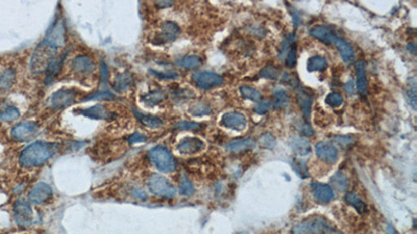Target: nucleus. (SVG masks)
Instances as JSON below:
<instances>
[{
	"label": "nucleus",
	"mask_w": 417,
	"mask_h": 234,
	"mask_svg": "<svg viewBox=\"0 0 417 234\" xmlns=\"http://www.w3.org/2000/svg\"><path fill=\"white\" fill-rule=\"evenodd\" d=\"M57 151V145L46 142L33 143L22 151L19 162L24 168L39 167L46 163L47 160Z\"/></svg>",
	"instance_id": "obj_1"
},
{
	"label": "nucleus",
	"mask_w": 417,
	"mask_h": 234,
	"mask_svg": "<svg viewBox=\"0 0 417 234\" xmlns=\"http://www.w3.org/2000/svg\"><path fill=\"white\" fill-rule=\"evenodd\" d=\"M56 58V48L43 41L36 48L31 61V71L35 74H41L48 71Z\"/></svg>",
	"instance_id": "obj_2"
},
{
	"label": "nucleus",
	"mask_w": 417,
	"mask_h": 234,
	"mask_svg": "<svg viewBox=\"0 0 417 234\" xmlns=\"http://www.w3.org/2000/svg\"><path fill=\"white\" fill-rule=\"evenodd\" d=\"M148 157L154 166L163 173H171L175 170V160L171 152L164 146H156L151 149Z\"/></svg>",
	"instance_id": "obj_3"
},
{
	"label": "nucleus",
	"mask_w": 417,
	"mask_h": 234,
	"mask_svg": "<svg viewBox=\"0 0 417 234\" xmlns=\"http://www.w3.org/2000/svg\"><path fill=\"white\" fill-rule=\"evenodd\" d=\"M331 230L330 226L322 218H308L299 224H296L291 234H325Z\"/></svg>",
	"instance_id": "obj_4"
},
{
	"label": "nucleus",
	"mask_w": 417,
	"mask_h": 234,
	"mask_svg": "<svg viewBox=\"0 0 417 234\" xmlns=\"http://www.w3.org/2000/svg\"><path fill=\"white\" fill-rule=\"evenodd\" d=\"M150 192L161 198H173L176 194L175 187L165 177L154 175L147 182Z\"/></svg>",
	"instance_id": "obj_5"
},
{
	"label": "nucleus",
	"mask_w": 417,
	"mask_h": 234,
	"mask_svg": "<svg viewBox=\"0 0 417 234\" xmlns=\"http://www.w3.org/2000/svg\"><path fill=\"white\" fill-rule=\"evenodd\" d=\"M14 218L21 228H28L33 223V211L29 203L23 199H18L14 204Z\"/></svg>",
	"instance_id": "obj_6"
},
{
	"label": "nucleus",
	"mask_w": 417,
	"mask_h": 234,
	"mask_svg": "<svg viewBox=\"0 0 417 234\" xmlns=\"http://www.w3.org/2000/svg\"><path fill=\"white\" fill-rule=\"evenodd\" d=\"M193 81L195 84L203 90H211L213 87H217L223 83V78L217 73L208 72V71H201L195 73L192 76Z\"/></svg>",
	"instance_id": "obj_7"
},
{
	"label": "nucleus",
	"mask_w": 417,
	"mask_h": 234,
	"mask_svg": "<svg viewBox=\"0 0 417 234\" xmlns=\"http://www.w3.org/2000/svg\"><path fill=\"white\" fill-rule=\"evenodd\" d=\"M45 41L54 48L64 46L65 44V24L62 19H57L50 27Z\"/></svg>",
	"instance_id": "obj_8"
},
{
	"label": "nucleus",
	"mask_w": 417,
	"mask_h": 234,
	"mask_svg": "<svg viewBox=\"0 0 417 234\" xmlns=\"http://www.w3.org/2000/svg\"><path fill=\"white\" fill-rule=\"evenodd\" d=\"M77 93L71 89H62L57 91L56 93L52 94L49 99V103L52 108L62 109L64 107L69 106L76 100Z\"/></svg>",
	"instance_id": "obj_9"
},
{
	"label": "nucleus",
	"mask_w": 417,
	"mask_h": 234,
	"mask_svg": "<svg viewBox=\"0 0 417 234\" xmlns=\"http://www.w3.org/2000/svg\"><path fill=\"white\" fill-rule=\"evenodd\" d=\"M39 129V125L34 121H25L14 126L11 131V135L16 141H26L31 137L35 136Z\"/></svg>",
	"instance_id": "obj_10"
},
{
	"label": "nucleus",
	"mask_w": 417,
	"mask_h": 234,
	"mask_svg": "<svg viewBox=\"0 0 417 234\" xmlns=\"http://www.w3.org/2000/svg\"><path fill=\"white\" fill-rule=\"evenodd\" d=\"M181 29L172 21H165L161 25V32L155 37V44H165L175 40Z\"/></svg>",
	"instance_id": "obj_11"
},
{
	"label": "nucleus",
	"mask_w": 417,
	"mask_h": 234,
	"mask_svg": "<svg viewBox=\"0 0 417 234\" xmlns=\"http://www.w3.org/2000/svg\"><path fill=\"white\" fill-rule=\"evenodd\" d=\"M315 152L320 159L329 164H335L339 157L337 148L335 147L334 144L330 142H319L318 144H316Z\"/></svg>",
	"instance_id": "obj_12"
},
{
	"label": "nucleus",
	"mask_w": 417,
	"mask_h": 234,
	"mask_svg": "<svg viewBox=\"0 0 417 234\" xmlns=\"http://www.w3.org/2000/svg\"><path fill=\"white\" fill-rule=\"evenodd\" d=\"M52 196L51 187L44 182L37 183L29 192L28 199L34 204H42L45 203L47 200L50 199Z\"/></svg>",
	"instance_id": "obj_13"
},
{
	"label": "nucleus",
	"mask_w": 417,
	"mask_h": 234,
	"mask_svg": "<svg viewBox=\"0 0 417 234\" xmlns=\"http://www.w3.org/2000/svg\"><path fill=\"white\" fill-rule=\"evenodd\" d=\"M220 123L222 126H225L227 128L235 130H243L247 125V120L245 118V115L240 112L230 111L222 115Z\"/></svg>",
	"instance_id": "obj_14"
},
{
	"label": "nucleus",
	"mask_w": 417,
	"mask_h": 234,
	"mask_svg": "<svg viewBox=\"0 0 417 234\" xmlns=\"http://www.w3.org/2000/svg\"><path fill=\"white\" fill-rule=\"evenodd\" d=\"M312 193L314 198L320 203H329L335 198L334 189L331 185L320 182H312Z\"/></svg>",
	"instance_id": "obj_15"
},
{
	"label": "nucleus",
	"mask_w": 417,
	"mask_h": 234,
	"mask_svg": "<svg viewBox=\"0 0 417 234\" xmlns=\"http://www.w3.org/2000/svg\"><path fill=\"white\" fill-rule=\"evenodd\" d=\"M310 35L325 44L333 43L337 35L334 32V28L325 25H315L310 29Z\"/></svg>",
	"instance_id": "obj_16"
},
{
	"label": "nucleus",
	"mask_w": 417,
	"mask_h": 234,
	"mask_svg": "<svg viewBox=\"0 0 417 234\" xmlns=\"http://www.w3.org/2000/svg\"><path fill=\"white\" fill-rule=\"evenodd\" d=\"M204 148V143L198 138H186L177 145V150L184 154H194Z\"/></svg>",
	"instance_id": "obj_17"
},
{
	"label": "nucleus",
	"mask_w": 417,
	"mask_h": 234,
	"mask_svg": "<svg viewBox=\"0 0 417 234\" xmlns=\"http://www.w3.org/2000/svg\"><path fill=\"white\" fill-rule=\"evenodd\" d=\"M71 68L79 74H89L95 69V65L88 55H79L72 61Z\"/></svg>",
	"instance_id": "obj_18"
},
{
	"label": "nucleus",
	"mask_w": 417,
	"mask_h": 234,
	"mask_svg": "<svg viewBox=\"0 0 417 234\" xmlns=\"http://www.w3.org/2000/svg\"><path fill=\"white\" fill-rule=\"evenodd\" d=\"M357 75V90L359 94L364 96L367 93V79H366V64L364 61H357L355 64Z\"/></svg>",
	"instance_id": "obj_19"
},
{
	"label": "nucleus",
	"mask_w": 417,
	"mask_h": 234,
	"mask_svg": "<svg viewBox=\"0 0 417 234\" xmlns=\"http://www.w3.org/2000/svg\"><path fill=\"white\" fill-rule=\"evenodd\" d=\"M332 44H334V45L337 47V49H338V51H339V53L342 57V60H343L345 63L350 64L354 61L355 52H354L353 47L350 45V43L348 41H345L344 39H342V38L336 37Z\"/></svg>",
	"instance_id": "obj_20"
},
{
	"label": "nucleus",
	"mask_w": 417,
	"mask_h": 234,
	"mask_svg": "<svg viewBox=\"0 0 417 234\" xmlns=\"http://www.w3.org/2000/svg\"><path fill=\"white\" fill-rule=\"evenodd\" d=\"M81 114L87 116V118H92V119H110L114 115L113 112H111L107 107L103 105H95L90 108H86L80 111Z\"/></svg>",
	"instance_id": "obj_21"
},
{
	"label": "nucleus",
	"mask_w": 417,
	"mask_h": 234,
	"mask_svg": "<svg viewBox=\"0 0 417 234\" xmlns=\"http://www.w3.org/2000/svg\"><path fill=\"white\" fill-rule=\"evenodd\" d=\"M290 147L295 154L300 155V156H306L310 154L312 150L310 142L303 137L292 138L290 140Z\"/></svg>",
	"instance_id": "obj_22"
},
{
	"label": "nucleus",
	"mask_w": 417,
	"mask_h": 234,
	"mask_svg": "<svg viewBox=\"0 0 417 234\" xmlns=\"http://www.w3.org/2000/svg\"><path fill=\"white\" fill-rule=\"evenodd\" d=\"M255 141L252 139H244V140H237L229 143L226 148L228 151L232 153H241L247 150H250L255 147Z\"/></svg>",
	"instance_id": "obj_23"
},
{
	"label": "nucleus",
	"mask_w": 417,
	"mask_h": 234,
	"mask_svg": "<svg viewBox=\"0 0 417 234\" xmlns=\"http://www.w3.org/2000/svg\"><path fill=\"white\" fill-rule=\"evenodd\" d=\"M297 101H299V104L303 110V113L305 115V119L308 120L310 113H311V107L313 103V96L306 90L301 89L297 92Z\"/></svg>",
	"instance_id": "obj_24"
},
{
	"label": "nucleus",
	"mask_w": 417,
	"mask_h": 234,
	"mask_svg": "<svg viewBox=\"0 0 417 234\" xmlns=\"http://www.w3.org/2000/svg\"><path fill=\"white\" fill-rule=\"evenodd\" d=\"M132 84V77L129 73H122V74L118 75L114 82H113V89L117 93H122L126 91L128 87Z\"/></svg>",
	"instance_id": "obj_25"
},
{
	"label": "nucleus",
	"mask_w": 417,
	"mask_h": 234,
	"mask_svg": "<svg viewBox=\"0 0 417 234\" xmlns=\"http://www.w3.org/2000/svg\"><path fill=\"white\" fill-rule=\"evenodd\" d=\"M15 71L13 69H8L2 73L0 75V95L5 94L15 81Z\"/></svg>",
	"instance_id": "obj_26"
},
{
	"label": "nucleus",
	"mask_w": 417,
	"mask_h": 234,
	"mask_svg": "<svg viewBox=\"0 0 417 234\" xmlns=\"http://www.w3.org/2000/svg\"><path fill=\"white\" fill-rule=\"evenodd\" d=\"M19 110L9 104H0V119L10 122L19 118Z\"/></svg>",
	"instance_id": "obj_27"
},
{
	"label": "nucleus",
	"mask_w": 417,
	"mask_h": 234,
	"mask_svg": "<svg viewBox=\"0 0 417 234\" xmlns=\"http://www.w3.org/2000/svg\"><path fill=\"white\" fill-rule=\"evenodd\" d=\"M296 44V37L295 35L292 34H288L284 40H283L282 44H281V47H280V51H279V57L281 58V61H285V58L289 52V50L291 49V47Z\"/></svg>",
	"instance_id": "obj_28"
},
{
	"label": "nucleus",
	"mask_w": 417,
	"mask_h": 234,
	"mask_svg": "<svg viewBox=\"0 0 417 234\" xmlns=\"http://www.w3.org/2000/svg\"><path fill=\"white\" fill-rule=\"evenodd\" d=\"M327 67V62L323 56L320 55H314L309 58L308 64H307V68L309 72H320L325 70Z\"/></svg>",
	"instance_id": "obj_29"
},
{
	"label": "nucleus",
	"mask_w": 417,
	"mask_h": 234,
	"mask_svg": "<svg viewBox=\"0 0 417 234\" xmlns=\"http://www.w3.org/2000/svg\"><path fill=\"white\" fill-rule=\"evenodd\" d=\"M345 201H346V203L349 204V205L353 206L359 213L366 212V210H367L366 204L362 201V199H360L358 196L355 195L354 193H349L345 196Z\"/></svg>",
	"instance_id": "obj_30"
},
{
	"label": "nucleus",
	"mask_w": 417,
	"mask_h": 234,
	"mask_svg": "<svg viewBox=\"0 0 417 234\" xmlns=\"http://www.w3.org/2000/svg\"><path fill=\"white\" fill-rule=\"evenodd\" d=\"M135 114L137 115V118L140 120V122L147 126V127H152V128H156V127H160L163 124V121L157 116L154 115H150V114H144L142 112H138L137 110H133Z\"/></svg>",
	"instance_id": "obj_31"
},
{
	"label": "nucleus",
	"mask_w": 417,
	"mask_h": 234,
	"mask_svg": "<svg viewBox=\"0 0 417 234\" xmlns=\"http://www.w3.org/2000/svg\"><path fill=\"white\" fill-rule=\"evenodd\" d=\"M332 184L339 192H345L349 187V180L344 173L337 172L331 179Z\"/></svg>",
	"instance_id": "obj_32"
},
{
	"label": "nucleus",
	"mask_w": 417,
	"mask_h": 234,
	"mask_svg": "<svg viewBox=\"0 0 417 234\" xmlns=\"http://www.w3.org/2000/svg\"><path fill=\"white\" fill-rule=\"evenodd\" d=\"M201 64H202L201 58L197 55L185 56L180 62H178V65L185 69H195V68L200 67Z\"/></svg>",
	"instance_id": "obj_33"
},
{
	"label": "nucleus",
	"mask_w": 417,
	"mask_h": 234,
	"mask_svg": "<svg viewBox=\"0 0 417 234\" xmlns=\"http://www.w3.org/2000/svg\"><path fill=\"white\" fill-rule=\"evenodd\" d=\"M240 93L241 95L250 101H254V102H260L262 99V95L260 93V91H258L255 87H251V86H241L240 87Z\"/></svg>",
	"instance_id": "obj_34"
},
{
	"label": "nucleus",
	"mask_w": 417,
	"mask_h": 234,
	"mask_svg": "<svg viewBox=\"0 0 417 234\" xmlns=\"http://www.w3.org/2000/svg\"><path fill=\"white\" fill-rule=\"evenodd\" d=\"M164 99H165V94H164L162 91H155L152 93H148L147 95L142 97V101L148 105L158 104Z\"/></svg>",
	"instance_id": "obj_35"
},
{
	"label": "nucleus",
	"mask_w": 417,
	"mask_h": 234,
	"mask_svg": "<svg viewBox=\"0 0 417 234\" xmlns=\"http://www.w3.org/2000/svg\"><path fill=\"white\" fill-rule=\"evenodd\" d=\"M292 167H293L294 171L296 172V174L299 175V176L301 178H304L305 179V178H308L310 176L308 167H307V165H306V163L304 162V160L293 158V160H292Z\"/></svg>",
	"instance_id": "obj_36"
},
{
	"label": "nucleus",
	"mask_w": 417,
	"mask_h": 234,
	"mask_svg": "<svg viewBox=\"0 0 417 234\" xmlns=\"http://www.w3.org/2000/svg\"><path fill=\"white\" fill-rule=\"evenodd\" d=\"M195 188L193 183L190 181V179L186 176V175H182L181 181H180V193L183 196H191L194 193Z\"/></svg>",
	"instance_id": "obj_37"
},
{
	"label": "nucleus",
	"mask_w": 417,
	"mask_h": 234,
	"mask_svg": "<svg viewBox=\"0 0 417 234\" xmlns=\"http://www.w3.org/2000/svg\"><path fill=\"white\" fill-rule=\"evenodd\" d=\"M274 107L276 108H282V107H286L289 103V96L286 93V91L279 89L276 91H274Z\"/></svg>",
	"instance_id": "obj_38"
},
{
	"label": "nucleus",
	"mask_w": 417,
	"mask_h": 234,
	"mask_svg": "<svg viewBox=\"0 0 417 234\" xmlns=\"http://www.w3.org/2000/svg\"><path fill=\"white\" fill-rule=\"evenodd\" d=\"M260 75L261 77H264L267 79H277L281 75V72L276 67L268 65L261 70Z\"/></svg>",
	"instance_id": "obj_39"
},
{
	"label": "nucleus",
	"mask_w": 417,
	"mask_h": 234,
	"mask_svg": "<svg viewBox=\"0 0 417 234\" xmlns=\"http://www.w3.org/2000/svg\"><path fill=\"white\" fill-rule=\"evenodd\" d=\"M343 102H344L343 97L338 93H331L325 98V103L333 108L340 107L342 104H343Z\"/></svg>",
	"instance_id": "obj_40"
},
{
	"label": "nucleus",
	"mask_w": 417,
	"mask_h": 234,
	"mask_svg": "<svg viewBox=\"0 0 417 234\" xmlns=\"http://www.w3.org/2000/svg\"><path fill=\"white\" fill-rule=\"evenodd\" d=\"M416 81L415 78H412L411 81H409V90L407 92L408 100L413 109H416Z\"/></svg>",
	"instance_id": "obj_41"
},
{
	"label": "nucleus",
	"mask_w": 417,
	"mask_h": 234,
	"mask_svg": "<svg viewBox=\"0 0 417 234\" xmlns=\"http://www.w3.org/2000/svg\"><path fill=\"white\" fill-rule=\"evenodd\" d=\"M259 142H260V145L262 146V147L268 148V149H272L274 147V146H275V144H276V141H275L274 137L272 135H270V134H265V135H263L260 138Z\"/></svg>",
	"instance_id": "obj_42"
},
{
	"label": "nucleus",
	"mask_w": 417,
	"mask_h": 234,
	"mask_svg": "<svg viewBox=\"0 0 417 234\" xmlns=\"http://www.w3.org/2000/svg\"><path fill=\"white\" fill-rule=\"evenodd\" d=\"M115 99V96L109 92L106 93H96L94 95L91 96H88L86 99H84V101H89V100H100V101H112Z\"/></svg>",
	"instance_id": "obj_43"
},
{
	"label": "nucleus",
	"mask_w": 417,
	"mask_h": 234,
	"mask_svg": "<svg viewBox=\"0 0 417 234\" xmlns=\"http://www.w3.org/2000/svg\"><path fill=\"white\" fill-rule=\"evenodd\" d=\"M190 112L194 115H203L208 114L211 112V109L208 106H206L203 103H197L194 106H192L190 109Z\"/></svg>",
	"instance_id": "obj_44"
},
{
	"label": "nucleus",
	"mask_w": 417,
	"mask_h": 234,
	"mask_svg": "<svg viewBox=\"0 0 417 234\" xmlns=\"http://www.w3.org/2000/svg\"><path fill=\"white\" fill-rule=\"evenodd\" d=\"M200 127H201L200 123L191 122V121H182L174 126L175 129H184V130H196V129H199Z\"/></svg>",
	"instance_id": "obj_45"
},
{
	"label": "nucleus",
	"mask_w": 417,
	"mask_h": 234,
	"mask_svg": "<svg viewBox=\"0 0 417 234\" xmlns=\"http://www.w3.org/2000/svg\"><path fill=\"white\" fill-rule=\"evenodd\" d=\"M285 64L288 68H292L296 64V44L291 47L289 50L286 58H285Z\"/></svg>",
	"instance_id": "obj_46"
},
{
	"label": "nucleus",
	"mask_w": 417,
	"mask_h": 234,
	"mask_svg": "<svg viewBox=\"0 0 417 234\" xmlns=\"http://www.w3.org/2000/svg\"><path fill=\"white\" fill-rule=\"evenodd\" d=\"M271 108V102L268 100H262L258 102V104L255 107V111L259 114H264Z\"/></svg>",
	"instance_id": "obj_47"
},
{
	"label": "nucleus",
	"mask_w": 417,
	"mask_h": 234,
	"mask_svg": "<svg viewBox=\"0 0 417 234\" xmlns=\"http://www.w3.org/2000/svg\"><path fill=\"white\" fill-rule=\"evenodd\" d=\"M150 72L153 73V74L155 76L160 77V78H163V79H175V78L178 77V73L175 72V71H169V72L163 73V72H158V71L150 70Z\"/></svg>",
	"instance_id": "obj_48"
},
{
	"label": "nucleus",
	"mask_w": 417,
	"mask_h": 234,
	"mask_svg": "<svg viewBox=\"0 0 417 234\" xmlns=\"http://www.w3.org/2000/svg\"><path fill=\"white\" fill-rule=\"evenodd\" d=\"M301 126L299 127V129L301 130V133H303L306 136H313L314 135V130L311 127V125L307 122V121H303L300 124Z\"/></svg>",
	"instance_id": "obj_49"
},
{
	"label": "nucleus",
	"mask_w": 417,
	"mask_h": 234,
	"mask_svg": "<svg viewBox=\"0 0 417 234\" xmlns=\"http://www.w3.org/2000/svg\"><path fill=\"white\" fill-rule=\"evenodd\" d=\"M146 140H147V137H145V136H144V135H142V134H138V133L131 135V136L129 137V139H128V141H129V143H130V144H135V143H143V142H145Z\"/></svg>",
	"instance_id": "obj_50"
},
{
	"label": "nucleus",
	"mask_w": 417,
	"mask_h": 234,
	"mask_svg": "<svg viewBox=\"0 0 417 234\" xmlns=\"http://www.w3.org/2000/svg\"><path fill=\"white\" fill-rule=\"evenodd\" d=\"M132 196L135 197L136 199H139V200H142V201H145L147 199L146 193H144L143 191H141V189H139V188L133 189V191H132Z\"/></svg>",
	"instance_id": "obj_51"
},
{
	"label": "nucleus",
	"mask_w": 417,
	"mask_h": 234,
	"mask_svg": "<svg viewBox=\"0 0 417 234\" xmlns=\"http://www.w3.org/2000/svg\"><path fill=\"white\" fill-rule=\"evenodd\" d=\"M335 141L340 144V145H345V144H350L352 141V138L350 137H337L335 139Z\"/></svg>",
	"instance_id": "obj_52"
},
{
	"label": "nucleus",
	"mask_w": 417,
	"mask_h": 234,
	"mask_svg": "<svg viewBox=\"0 0 417 234\" xmlns=\"http://www.w3.org/2000/svg\"><path fill=\"white\" fill-rule=\"evenodd\" d=\"M344 89H345V91L348 92V94H350V95H353L354 94V84H353V81L351 80V81H349L345 85H344Z\"/></svg>",
	"instance_id": "obj_53"
},
{
	"label": "nucleus",
	"mask_w": 417,
	"mask_h": 234,
	"mask_svg": "<svg viewBox=\"0 0 417 234\" xmlns=\"http://www.w3.org/2000/svg\"><path fill=\"white\" fill-rule=\"evenodd\" d=\"M156 5L160 8H167L172 6V2H158Z\"/></svg>",
	"instance_id": "obj_54"
},
{
	"label": "nucleus",
	"mask_w": 417,
	"mask_h": 234,
	"mask_svg": "<svg viewBox=\"0 0 417 234\" xmlns=\"http://www.w3.org/2000/svg\"><path fill=\"white\" fill-rule=\"evenodd\" d=\"M408 49H409V51H411L412 53H415V51H416V48H415V44H414V43H411V44H409V45H408Z\"/></svg>",
	"instance_id": "obj_55"
}]
</instances>
